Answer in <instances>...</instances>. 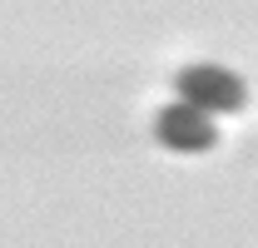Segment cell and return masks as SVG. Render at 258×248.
I'll use <instances>...</instances> for the list:
<instances>
[{
  "mask_svg": "<svg viewBox=\"0 0 258 248\" xmlns=\"http://www.w3.org/2000/svg\"><path fill=\"white\" fill-rule=\"evenodd\" d=\"M174 90L184 104L204 109V114H233V109L248 104V85L224 65H184L174 75Z\"/></svg>",
  "mask_w": 258,
  "mask_h": 248,
  "instance_id": "cell-1",
  "label": "cell"
},
{
  "mask_svg": "<svg viewBox=\"0 0 258 248\" xmlns=\"http://www.w3.org/2000/svg\"><path fill=\"white\" fill-rule=\"evenodd\" d=\"M154 139L164 149H174V154H209L219 144V124H214V114L174 99V104H164L154 114Z\"/></svg>",
  "mask_w": 258,
  "mask_h": 248,
  "instance_id": "cell-2",
  "label": "cell"
}]
</instances>
